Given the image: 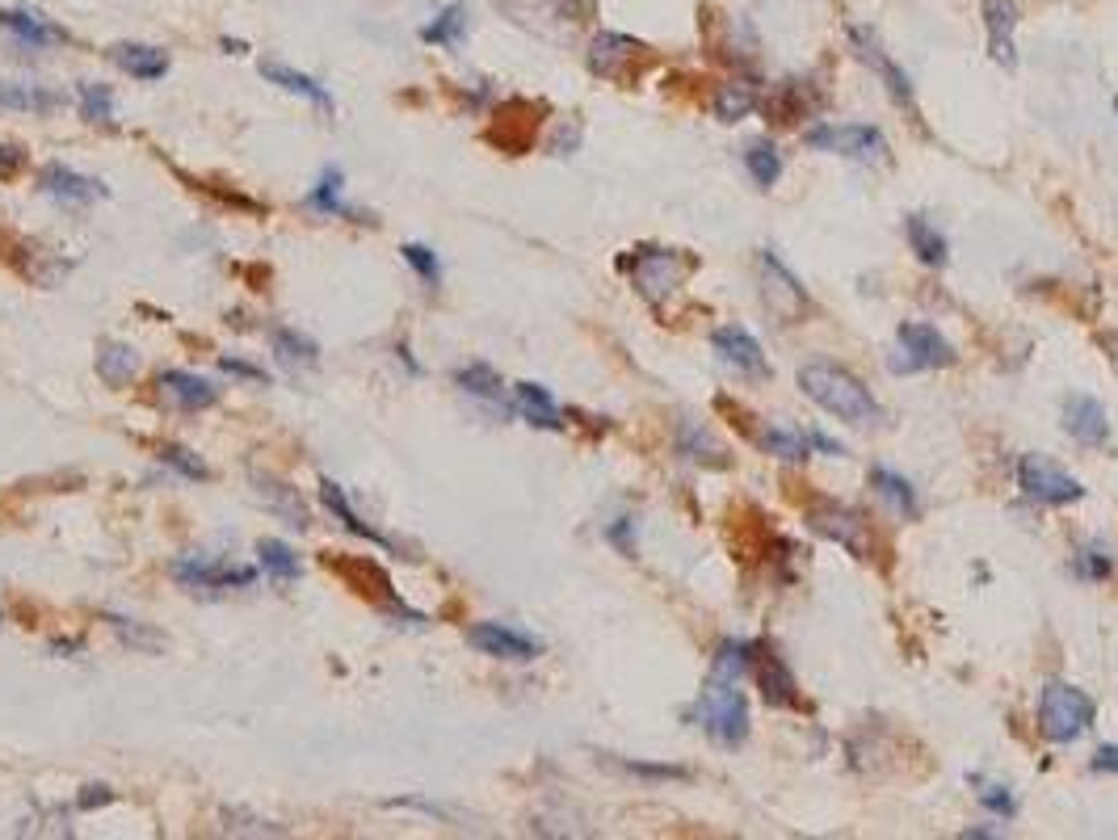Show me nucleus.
I'll use <instances>...</instances> for the list:
<instances>
[{
    "label": "nucleus",
    "instance_id": "nucleus-1",
    "mask_svg": "<svg viewBox=\"0 0 1118 840\" xmlns=\"http://www.w3.org/2000/svg\"><path fill=\"white\" fill-rule=\"evenodd\" d=\"M800 391L816 408L833 412L845 424L875 429L884 420V408L875 403L870 387L858 375H849L845 366H833V361H807V366H800Z\"/></svg>",
    "mask_w": 1118,
    "mask_h": 840
},
{
    "label": "nucleus",
    "instance_id": "nucleus-2",
    "mask_svg": "<svg viewBox=\"0 0 1118 840\" xmlns=\"http://www.w3.org/2000/svg\"><path fill=\"white\" fill-rule=\"evenodd\" d=\"M690 718H694L698 727L711 735L715 744H728V748H736V744L749 739V697H744L728 676L715 681L711 690L698 697Z\"/></svg>",
    "mask_w": 1118,
    "mask_h": 840
},
{
    "label": "nucleus",
    "instance_id": "nucleus-3",
    "mask_svg": "<svg viewBox=\"0 0 1118 840\" xmlns=\"http://www.w3.org/2000/svg\"><path fill=\"white\" fill-rule=\"evenodd\" d=\"M1094 723V697L1068 681H1052L1038 697V732L1052 744H1073Z\"/></svg>",
    "mask_w": 1118,
    "mask_h": 840
},
{
    "label": "nucleus",
    "instance_id": "nucleus-4",
    "mask_svg": "<svg viewBox=\"0 0 1118 840\" xmlns=\"http://www.w3.org/2000/svg\"><path fill=\"white\" fill-rule=\"evenodd\" d=\"M690 256H681L677 249H635V256L623 261V270H631L635 286L648 303H665L669 294L681 286V277L690 273Z\"/></svg>",
    "mask_w": 1118,
    "mask_h": 840
},
{
    "label": "nucleus",
    "instance_id": "nucleus-5",
    "mask_svg": "<svg viewBox=\"0 0 1118 840\" xmlns=\"http://www.w3.org/2000/svg\"><path fill=\"white\" fill-rule=\"evenodd\" d=\"M807 147L828 151V156H845V160H863L875 165L887 156V139L879 126L866 123H821L807 130Z\"/></svg>",
    "mask_w": 1118,
    "mask_h": 840
},
{
    "label": "nucleus",
    "instance_id": "nucleus-6",
    "mask_svg": "<svg viewBox=\"0 0 1118 840\" xmlns=\"http://www.w3.org/2000/svg\"><path fill=\"white\" fill-rule=\"evenodd\" d=\"M954 361V349H950V340L933 324H917V319H908L900 324V333H896V357H891V370L896 375H917V370H942Z\"/></svg>",
    "mask_w": 1118,
    "mask_h": 840
},
{
    "label": "nucleus",
    "instance_id": "nucleus-7",
    "mask_svg": "<svg viewBox=\"0 0 1118 840\" xmlns=\"http://www.w3.org/2000/svg\"><path fill=\"white\" fill-rule=\"evenodd\" d=\"M757 277H761V298H765V307L786 319V324H800L812 315V298L807 291L800 286V277L782 265L774 252H757Z\"/></svg>",
    "mask_w": 1118,
    "mask_h": 840
},
{
    "label": "nucleus",
    "instance_id": "nucleus-8",
    "mask_svg": "<svg viewBox=\"0 0 1118 840\" xmlns=\"http://www.w3.org/2000/svg\"><path fill=\"white\" fill-rule=\"evenodd\" d=\"M1017 483L1038 504H1073L1085 496V483L1068 475L1059 462L1043 459V454H1026V459L1017 462Z\"/></svg>",
    "mask_w": 1118,
    "mask_h": 840
},
{
    "label": "nucleus",
    "instance_id": "nucleus-9",
    "mask_svg": "<svg viewBox=\"0 0 1118 840\" xmlns=\"http://www.w3.org/2000/svg\"><path fill=\"white\" fill-rule=\"evenodd\" d=\"M845 39H849V46H854V55L879 76V81L887 84V93L896 97V105H905V109H912V81H908V72L900 67V63L891 60L887 55L884 46H879V39L866 30V25H858V21H849L845 25Z\"/></svg>",
    "mask_w": 1118,
    "mask_h": 840
},
{
    "label": "nucleus",
    "instance_id": "nucleus-10",
    "mask_svg": "<svg viewBox=\"0 0 1118 840\" xmlns=\"http://www.w3.org/2000/svg\"><path fill=\"white\" fill-rule=\"evenodd\" d=\"M173 580L194 592H228L249 588L257 580V567L249 564H211V559H173Z\"/></svg>",
    "mask_w": 1118,
    "mask_h": 840
},
{
    "label": "nucleus",
    "instance_id": "nucleus-11",
    "mask_svg": "<svg viewBox=\"0 0 1118 840\" xmlns=\"http://www.w3.org/2000/svg\"><path fill=\"white\" fill-rule=\"evenodd\" d=\"M467 643L480 651V655H492V660H513V664H526L534 655H543V643L526 634V630H513L505 622H476L467 627Z\"/></svg>",
    "mask_w": 1118,
    "mask_h": 840
},
{
    "label": "nucleus",
    "instance_id": "nucleus-12",
    "mask_svg": "<svg viewBox=\"0 0 1118 840\" xmlns=\"http://www.w3.org/2000/svg\"><path fill=\"white\" fill-rule=\"evenodd\" d=\"M39 189H43L51 202H60V207H67V210H85L88 202H97V198H106L109 193L97 177H85V172L60 165V160L43 165V172H39Z\"/></svg>",
    "mask_w": 1118,
    "mask_h": 840
},
{
    "label": "nucleus",
    "instance_id": "nucleus-13",
    "mask_svg": "<svg viewBox=\"0 0 1118 840\" xmlns=\"http://www.w3.org/2000/svg\"><path fill=\"white\" fill-rule=\"evenodd\" d=\"M749 669H753V681H757L761 697L770 706H803V693L795 685L791 669L782 664V655L765 648V643H749Z\"/></svg>",
    "mask_w": 1118,
    "mask_h": 840
},
{
    "label": "nucleus",
    "instance_id": "nucleus-14",
    "mask_svg": "<svg viewBox=\"0 0 1118 840\" xmlns=\"http://www.w3.org/2000/svg\"><path fill=\"white\" fill-rule=\"evenodd\" d=\"M807 525H812L816 534H824V538L842 543L849 555L870 559V534H866V522L854 508H845V504H821V508H812Z\"/></svg>",
    "mask_w": 1118,
    "mask_h": 840
},
{
    "label": "nucleus",
    "instance_id": "nucleus-15",
    "mask_svg": "<svg viewBox=\"0 0 1118 840\" xmlns=\"http://www.w3.org/2000/svg\"><path fill=\"white\" fill-rule=\"evenodd\" d=\"M711 345H715V354L723 357L732 370H740V375H749V378L770 375V361H765V354H761V340L749 333V328H740V324H723V328H715Z\"/></svg>",
    "mask_w": 1118,
    "mask_h": 840
},
{
    "label": "nucleus",
    "instance_id": "nucleus-16",
    "mask_svg": "<svg viewBox=\"0 0 1118 840\" xmlns=\"http://www.w3.org/2000/svg\"><path fill=\"white\" fill-rule=\"evenodd\" d=\"M635 63H644V42L627 39V34H597L589 42V67L597 76H606V81H623V76H631Z\"/></svg>",
    "mask_w": 1118,
    "mask_h": 840
},
{
    "label": "nucleus",
    "instance_id": "nucleus-17",
    "mask_svg": "<svg viewBox=\"0 0 1118 840\" xmlns=\"http://www.w3.org/2000/svg\"><path fill=\"white\" fill-rule=\"evenodd\" d=\"M156 387L177 412H207V408L219 403V387L211 378L194 375V370H160Z\"/></svg>",
    "mask_w": 1118,
    "mask_h": 840
},
{
    "label": "nucleus",
    "instance_id": "nucleus-18",
    "mask_svg": "<svg viewBox=\"0 0 1118 840\" xmlns=\"http://www.w3.org/2000/svg\"><path fill=\"white\" fill-rule=\"evenodd\" d=\"M0 30H9L25 51H51V46H60V42H72V34H67L64 25L46 21L43 13H34V9H0Z\"/></svg>",
    "mask_w": 1118,
    "mask_h": 840
},
{
    "label": "nucleus",
    "instance_id": "nucleus-19",
    "mask_svg": "<svg viewBox=\"0 0 1118 840\" xmlns=\"http://www.w3.org/2000/svg\"><path fill=\"white\" fill-rule=\"evenodd\" d=\"M980 18H984V34H989V55L1001 67H1017V46H1013V30H1017V4L1013 0H980Z\"/></svg>",
    "mask_w": 1118,
    "mask_h": 840
},
{
    "label": "nucleus",
    "instance_id": "nucleus-20",
    "mask_svg": "<svg viewBox=\"0 0 1118 840\" xmlns=\"http://www.w3.org/2000/svg\"><path fill=\"white\" fill-rule=\"evenodd\" d=\"M1064 429L1080 445H1101L1110 438V417L1097 396H1068L1064 399Z\"/></svg>",
    "mask_w": 1118,
    "mask_h": 840
},
{
    "label": "nucleus",
    "instance_id": "nucleus-21",
    "mask_svg": "<svg viewBox=\"0 0 1118 840\" xmlns=\"http://www.w3.org/2000/svg\"><path fill=\"white\" fill-rule=\"evenodd\" d=\"M253 483H257L261 504L274 513L278 522H286L291 529H307V525H312V513H307V504L299 496V487H291L286 480H278V475H261V471L253 475Z\"/></svg>",
    "mask_w": 1118,
    "mask_h": 840
},
{
    "label": "nucleus",
    "instance_id": "nucleus-22",
    "mask_svg": "<svg viewBox=\"0 0 1118 840\" xmlns=\"http://www.w3.org/2000/svg\"><path fill=\"white\" fill-rule=\"evenodd\" d=\"M261 76L270 84H278L282 93H295V97L312 102L316 109H324V114H333V93H328L316 76H307V72H299V67H291V63H282V60H261Z\"/></svg>",
    "mask_w": 1118,
    "mask_h": 840
},
{
    "label": "nucleus",
    "instance_id": "nucleus-23",
    "mask_svg": "<svg viewBox=\"0 0 1118 840\" xmlns=\"http://www.w3.org/2000/svg\"><path fill=\"white\" fill-rule=\"evenodd\" d=\"M109 60L118 63L127 76L135 81H165L169 76V51L160 46H148V42H114L109 46Z\"/></svg>",
    "mask_w": 1118,
    "mask_h": 840
},
{
    "label": "nucleus",
    "instance_id": "nucleus-24",
    "mask_svg": "<svg viewBox=\"0 0 1118 840\" xmlns=\"http://www.w3.org/2000/svg\"><path fill=\"white\" fill-rule=\"evenodd\" d=\"M324 564L337 567L341 576L349 580V588H354V592L370 597V601H387V606H396V588H391V576H387L379 564H370V559H333V555H324Z\"/></svg>",
    "mask_w": 1118,
    "mask_h": 840
},
{
    "label": "nucleus",
    "instance_id": "nucleus-25",
    "mask_svg": "<svg viewBox=\"0 0 1118 840\" xmlns=\"http://www.w3.org/2000/svg\"><path fill=\"white\" fill-rule=\"evenodd\" d=\"M320 501H324V508L337 517L349 534H358V538H366V543H375V546H383V550H396V543L383 534V529H375L370 522H362L358 513H354V504H349V496H345V487L341 483H333V480H320Z\"/></svg>",
    "mask_w": 1118,
    "mask_h": 840
},
{
    "label": "nucleus",
    "instance_id": "nucleus-26",
    "mask_svg": "<svg viewBox=\"0 0 1118 840\" xmlns=\"http://www.w3.org/2000/svg\"><path fill=\"white\" fill-rule=\"evenodd\" d=\"M303 207L316 210V214H324V219H358V210L345 202V172H341L337 165L320 172V181L307 189Z\"/></svg>",
    "mask_w": 1118,
    "mask_h": 840
},
{
    "label": "nucleus",
    "instance_id": "nucleus-27",
    "mask_svg": "<svg viewBox=\"0 0 1118 840\" xmlns=\"http://www.w3.org/2000/svg\"><path fill=\"white\" fill-rule=\"evenodd\" d=\"M454 382L463 387V396L480 399V403L492 408V412H501V417L509 412L505 382H501V375H497L492 366H484V361H471V366H463V370L454 375Z\"/></svg>",
    "mask_w": 1118,
    "mask_h": 840
},
{
    "label": "nucleus",
    "instance_id": "nucleus-28",
    "mask_svg": "<svg viewBox=\"0 0 1118 840\" xmlns=\"http://www.w3.org/2000/svg\"><path fill=\"white\" fill-rule=\"evenodd\" d=\"M513 408L534 424V429H564V417L555 408L547 387L539 382H513Z\"/></svg>",
    "mask_w": 1118,
    "mask_h": 840
},
{
    "label": "nucleus",
    "instance_id": "nucleus-29",
    "mask_svg": "<svg viewBox=\"0 0 1118 840\" xmlns=\"http://www.w3.org/2000/svg\"><path fill=\"white\" fill-rule=\"evenodd\" d=\"M270 345H274V357L286 366V370H316L320 366V345L312 336H303L299 328H270Z\"/></svg>",
    "mask_w": 1118,
    "mask_h": 840
},
{
    "label": "nucleus",
    "instance_id": "nucleus-30",
    "mask_svg": "<svg viewBox=\"0 0 1118 840\" xmlns=\"http://www.w3.org/2000/svg\"><path fill=\"white\" fill-rule=\"evenodd\" d=\"M60 93L46 84L30 81H0V109H25V114H51L60 109Z\"/></svg>",
    "mask_w": 1118,
    "mask_h": 840
},
{
    "label": "nucleus",
    "instance_id": "nucleus-31",
    "mask_svg": "<svg viewBox=\"0 0 1118 840\" xmlns=\"http://www.w3.org/2000/svg\"><path fill=\"white\" fill-rule=\"evenodd\" d=\"M139 370V354L130 349L127 340H102L97 345V378L106 387H127Z\"/></svg>",
    "mask_w": 1118,
    "mask_h": 840
},
{
    "label": "nucleus",
    "instance_id": "nucleus-32",
    "mask_svg": "<svg viewBox=\"0 0 1118 840\" xmlns=\"http://www.w3.org/2000/svg\"><path fill=\"white\" fill-rule=\"evenodd\" d=\"M677 450H681L686 459L702 462V466H728V462H732L728 459V450H723V445H719V441L690 417L677 424Z\"/></svg>",
    "mask_w": 1118,
    "mask_h": 840
},
{
    "label": "nucleus",
    "instance_id": "nucleus-33",
    "mask_svg": "<svg viewBox=\"0 0 1118 840\" xmlns=\"http://www.w3.org/2000/svg\"><path fill=\"white\" fill-rule=\"evenodd\" d=\"M761 93L753 81H723L715 88V118L719 123H740L757 109Z\"/></svg>",
    "mask_w": 1118,
    "mask_h": 840
},
{
    "label": "nucleus",
    "instance_id": "nucleus-34",
    "mask_svg": "<svg viewBox=\"0 0 1118 840\" xmlns=\"http://www.w3.org/2000/svg\"><path fill=\"white\" fill-rule=\"evenodd\" d=\"M467 4H446L442 13L433 21H425L421 25V42H429V46H459L463 42V34H467Z\"/></svg>",
    "mask_w": 1118,
    "mask_h": 840
},
{
    "label": "nucleus",
    "instance_id": "nucleus-35",
    "mask_svg": "<svg viewBox=\"0 0 1118 840\" xmlns=\"http://www.w3.org/2000/svg\"><path fill=\"white\" fill-rule=\"evenodd\" d=\"M908 240H912V249H917V256H921L926 265H933V270L947 265V256H950L947 235L933 228L926 214H908Z\"/></svg>",
    "mask_w": 1118,
    "mask_h": 840
},
{
    "label": "nucleus",
    "instance_id": "nucleus-36",
    "mask_svg": "<svg viewBox=\"0 0 1118 840\" xmlns=\"http://www.w3.org/2000/svg\"><path fill=\"white\" fill-rule=\"evenodd\" d=\"M257 559L265 567V576L278 585H295L299 580V555L282 538H261L257 543Z\"/></svg>",
    "mask_w": 1118,
    "mask_h": 840
},
{
    "label": "nucleus",
    "instance_id": "nucleus-37",
    "mask_svg": "<svg viewBox=\"0 0 1118 840\" xmlns=\"http://www.w3.org/2000/svg\"><path fill=\"white\" fill-rule=\"evenodd\" d=\"M757 441H761V450H765L770 459L803 462L807 454H812V441H807V433H800V429H786V424H774V429H765Z\"/></svg>",
    "mask_w": 1118,
    "mask_h": 840
},
{
    "label": "nucleus",
    "instance_id": "nucleus-38",
    "mask_svg": "<svg viewBox=\"0 0 1118 840\" xmlns=\"http://www.w3.org/2000/svg\"><path fill=\"white\" fill-rule=\"evenodd\" d=\"M76 102H81V118L97 126H114V88L102 81L76 84Z\"/></svg>",
    "mask_w": 1118,
    "mask_h": 840
},
{
    "label": "nucleus",
    "instance_id": "nucleus-39",
    "mask_svg": "<svg viewBox=\"0 0 1118 840\" xmlns=\"http://www.w3.org/2000/svg\"><path fill=\"white\" fill-rule=\"evenodd\" d=\"M744 168L753 172V181H757L761 189H770L782 177V151L774 144L757 139V144L744 147Z\"/></svg>",
    "mask_w": 1118,
    "mask_h": 840
},
{
    "label": "nucleus",
    "instance_id": "nucleus-40",
    "mask_svg": "<svg viewBox=\"0 0 1118 840\" xmlns=\"http://www.w3.org/2000/svg\"><path fill=\"white\" fill-rule=\"evenodd\" d=\"M875 492L884 496V501H891L905 517H917V487L905 480V475H896V471H884V466H875Z\"/></svg>",
    "mask_w": 1118,
    "mask_h": 840
},
{
    "label": "nucleus",
    "instance_id": "nucleus-41",
    "mask_svg": "<svg viewBox=\"0 0 1118 840\" xmlns=\"http://www.w3.org/2000/svg\"><path fill=\"white\" fill-rule=\"evenodd\" d=\"M160 462H165V466H173L177 475H186V480H194V483H207V480H211V466H207V462L198 459L194 450H186V445H177V441H165V445H160Z\"/></svg>",
    "mask_w": 1118,
    "mask_h": 840
},
{
    "label": "nucleus",
    "instance_id": "nucleus-42",
    "mask_svg": "<svg viewBox=\"0 0 1118 840\" xmlns=\"http://www.w3.org/2000/svg\"><path fill=\"white\" fill-rule=\"evenodd\" d=\"M400 256L412 265V273L421 277L425 286H438V282H442V261H438V252L433 249H425V244H404Z\"/></svg>",
    "mask_w": 1118,
    "mask_h": 840
},
{
    "label": "nucleus",
    "instance_id": "nucleus-43",
    "mask_svg": "<svg viewBox=\"0 0 1118 840\" xmlns=\"http://www.w3.org/2000/svg\"><path fill=\"white\" fill-rule=\"evenodd\" d=\"M106 622L114 630H118V639L123 643H130V648H144V651H156L160 648V634H151V630H144L139 622H130V618H118V613H106Z\"/></svg>",
    "mask_w": 1118,
    "mask_h": 840
},
{
    "label": "nucleus",
    "instance_id": "nucleus-44",
    "mask_svg": "<svg viewBox=\"0 0 1118 840\" xmlns=\"http://www.w3.org/2000/svg\"><path fill=\"white\" fill-rule=\"evenodd\" d=\"M1115 571V559L1101 550V546H1085L1080 555H1076V576H1085V580H1106Z\"/></svg>",
    "mask_w": 1118,
    "mask_h": 840
},
{
    "label": "nucleus",
    "instance_id": "nucleus-45",
    "mask_svg": "<svg viewBox=\"0 0 1118 840\" xmlns=\"http://www.w3.org/2000/svg\"><path fill=\"white\" fill-rule=\"evenodd\" d=\"M219 370L236 378H249V382H270V375L261 366H253V361H244V357H219Z\"/></svg>",
    "mask_w": 1118,
    "mask_h": 840
},
{
    "label": "nucleus",
    "instance_id": "nucleus-46",
    "mask_svg": "<svg viewBox=\"0 0 1118 840\" xmlns=\"http://www.w3.org/2000/svg\"><path fill=\"white\" fill-rule=\"evenodd\" d=\"M980 798H984V807L996 811V816H1013V811H1017V802H1013V795L1005 790V786H984Z\"/></svg>",
    "mask_w": 1118,
    "mask_h": 840
},
{
    "label": "nucleus",
    "instance_id": "nucleus-47",
    "mask_svg": "<svg viewBox=\"0 0 1118 840\" xmlns=\"http://www.w3.org/2000/svg\"><path fill=\"white\" fill-rule=\"evenodd\" d=\"M25 165V151L18 144H0V177L9 181V177H18Z\"/></svg>",
    "mask_w": 1118,
    "mask_h": 840
},
{
    "label": "nucleus",
    "instance_id": "nucleus-48",
    "mask_svg": "<svg viewBox=\"0 0 1118 840\" xmlns=\"http://www.w3.org/2000/svg\"><path fill=\"white\" fill-rule=\"evenodd\" d=\"M106 802H114V790L109 786H85V795H81V811H93V807H106Z\"/></svg>",
    "mask_w": 1118,
    "mask_h": 840
},
{
    "label": "nucleus",
    "instance_id": "nucleus-49",
    "mask_svg": "<svg viewBox=\"0 0 1118 840\" xmlns=\"http://www.w3.org/2000/svg\"><path fill=\"white\" fill-rule=\"evenodd\" d=\"M1089 765H1094L1097 774H1118V744H1106V748H1097Z\"/></svg>",
    "mask_w": 1118,
    "mask_h": 840
},
{
    "label": "nucleus",
    "instance_id": "nucleus-50",
    "mask_svg": "<svg viewBox=\"0 0 1118 840\" xmlns=\"http://www.w3.org/2000/svg\"><path fill=\"white\" fill-rule=\"evenodd\" d=\"M627 769L639 777H686V769H673V765H639V760H627Z\"/></svg>",
    "mask_w": 1118,
    "mask_h": 840
},
{
    "label": "nucleus",
    "instance_id": "nucleus-51",
    "mask_svg": "<svg viewBox=\"0 0 1118 840\" xmlns=\"http://www.w3.org/2000/svg\"><path fill=\"white\" fill-rule=\"evenodd\" d=\"M610 543H618L623 550H627V555L635 550V546H631V522H627V517H623L618 525H610Z\"/></svg>",
    "mask_w": 1118,
    "mask_h": 840
}]
</instances>
